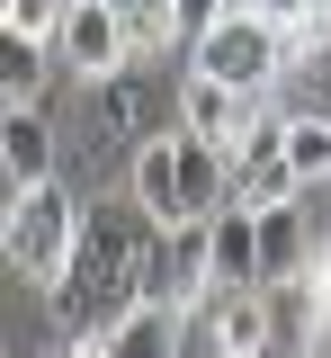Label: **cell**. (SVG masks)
<instances>
[{"instance_id": "cell-1", "label": "cell", "mask_w": 331, "mask_h": 358, "mask_svg": "<svg viewBox=\"0 0 331 358\" xmlns=\"http://www.w3.org/2000/svg\"><path fill=\"white\" fill-rule=\"evenodd\" d=\"M152 242H161V224L143 215L135 197H90V206H81L72 268L45 287V296H54V322H63V341H72V331H108L126 305H143Z\"/></svg>"}, {"instance_id": "cell-2", "label": "cell", "mask_w": 331, "mask_h": 358, "mask_svg": "<svg viewBox=\"0 0 331 358\" xmlns=\"http://www.w3.org/2000/svg\"><path fill=\"white\" fill-rule=\"evenodd\" d=\"M126 197H135L152 224H206V215L233 206V162L170 117L161 134H143L135 152H126Z\"/></svg>"}, {"instance_id": "cell-3", "label": "cell", "mask_w": 331, "mask_h": 358, "mask_svg": "<svg viewBox=\"0 0 331 358\" xmlns=\"http://www.w3.org/2000/svg\"><path fill=\"white\" fill-rule=\"evenodd\" d=\"M72 242H81V197L63 179H36V188H9V215H0V251L18 278L54 287L72 268Z\"/></svg>"}, {"instance_id": "cell-4", "label": "cell", "mask_w": 331, "mask_h": 358, "mask_svg": "<svg viewBox=\"0 0 331 358\" xmlns=\"http://www.w3.org/2000/svg\"><path fill=\"white\" fill-rule=\"evenodd\" d=\"M189 54H197V72H215V81L251 90V99H269V90L286 81V36L269 27V18H251V9H233L224 27H206Z\"/></svg>"}, {"instance_id": "cell-5", "label": "cell", "mask_w": 331, "mask_h": 358, "mask_svg": "<svg viewBox=\"0 0 331 358\" xmlns=\"http://www.w3.org/2000/svg\"><path fill=\"white\" fill-rule=\"evenodd\" d=\"M215 287H224V278H215V233H206V224H161L152 268H143V296H161V305H179L197 322Z\"/></svg>"}, {"instance_id": "cell-6", "label": "cell", "mask_w": 331, "mask_h": 358, "mask_svg": "<svg viewBox=\"0 0 331 358\" xmlns=\"http://www.w3.org/2000/svg\"><path fill=\"white\" fill-rule=\"evenodd\" d=\"M54 63H63L81 90L108 81V72H126V63H135L126 9H117V0H72V18H63V36H54Z\"/></svg>"}, {"instance_id": "cell-7", "label": "cell", "mask_w": 331, "mask_h": 358, "mask_svg": "<svg viewBox=\"0 0 331 358\" xmlns=\"http://www.w3.org/2000/svg\"><path fill=\"white\" fill-rule=\"evenodd\" d=\"M170 108H179V126H189L197 143H215L224 162L242 152V134L260 126V99H251V90H233V81H215V72H189Z\"/></svg>"}, {"instance_id": "cell-8", "label": "cell", "mask_w": 331, "mask_h": 358, "mask_svg": "<svg viewBox=\"0 0 331 358\" xmlns=\"http://www.w3.org/2000/svg\"><path fill=\"white\" fill-rule=\"evenodd\" d=\"M90 152L98 143H143V134H161L170 117H161V99H152V81H143V54L126 63V72H108V81H90Z\"/></svg>"}, {"instance_id": "cell-9", "label": "cell", "mask_w": 331, "mask_h": 358, "mask_svg": "<svg viewBox=\"0 0 331 358\" xmlns=\"http://www.w3.org/2000/svg\"><path fill=\"white\" fill-rule=\"evenodd\" d=\"M197 322H206V350H224V358H269V287H215Z\"/></svg>"}, {"instance_id": "cell-10", "label": "cell", "mask_w": 331, "mask_h": 358, "mask_svg": "<svg viewBox=\"0 0 331 358\" xmlns=\"http://www.w3.org/2000/svg\"><path fill=\"white\" fill-rule=\"evenodd\" d=\"M260 215V278L269 287H304V268H314V224H304V188L278 197V206H251Z\"/></svg>"}, {"instance_id": "cell-11", "label": "cell", "mask_w": 331, "mask_h": 358, "mask_svg": "<svg viewBox=\"0 0 331 358\" xmlns=\"http://www.w3.org/2000/svg\"><path fill=\"white\" fill-rule=\"evenodd\" d=\"M179 341H189V313L161 305V296H143V305H126L108 322V350L117 358H179Z\"/></svg>"}, {"instance_id": "cell-12", "label": "cell", "mask_w": 331, "mask_h": 358, "mask_svg": "<svg viewBox=\"0 0 331 358\" xmlns=\"http://www.w3.org/2000/svg\"><path fill=\"white\" fill-rule=\"evenodd\" d=\"M0 171H9V188L54 179V117L45 108H9L0 117Z\"/></svg>"}, {"instance_id": "cell-13", "label": "cell", "mask_w": 331, "mask_h": 358, "mask_svg": "<svg viewBox=\"0 0 331 358\" xmlns=\"http://www.w3.org/2000/svg\"><path fill=\"white\" fill-rule=\"evenodd\" d=\"M206 233H215V278H224V287H269V278H260V215H251V206H224V215H206Z\"/></svg>"}, {"instance_id": "cell-14", "label": "cell", "mask_w": 331, "mask_h": 358, "mask_svg": "<svg viewBox=\"0 0 331 358\" xmlns=\"http://www.w3.org/2000/svg\"><path fill=\"white\" fill-rule=\"evenodd\" d=\"M45 72H54L45 36H0V99L9 108H45Z\"/></svg>"}, {"instance_id": "cell-15", "label": "cell", "mask_w": 331, "mask_h": 358, "mask_svg": "<svg viewBox=\"0 0 331 358\" xmlns=\"http://www.w3.org/2000/svg\"><path fill=\"white\" fill-rule=\"evenodd\" d=\"M286 162L295 179H331V108H286Z\"/></svg>"}, {"instance_id": "cell-16", "label": "cell", "mask_w": 331, "mask_h": 358, "mask_svg": "<svg viewBox=\"0 0 331 358\" xmlns=\"http://www.w3.org/2000/svg\"><path fill=\"white\" fill-rule=\"evenodd\" d=\"M63 18H72V0H0V36H63Z\"/></svg>"}, {"instance_id": "cell-17", "label": "cell", "mask_w": 331, "mask_h": 358, "mask_svg": "<svg viewBox=\"0 0 331 358\" xmlns=\"http://www.w3.org/2000/svg\"><path fill=\"white\" fill-rule=\"evenodd\" d=\"M233 9H242V0H170V18H179V45H197L206 27H224Z\"/></svg>"}, {"instance_id": "cell-18", "label": "cell", "mask_w": 331, "mask_h": 358, "mask_svg": "<svg viewBox=\"0 0 331 358\" xmlns=\"http://www.w3.org/2000/svg\"><path fill=\"white\" fill-rule=\"evenodd\" d=\"M242 9H251V18H269V27H295V18H314L323 0H242Z\"/></svg>"}, {"instance_id": "cell-19", "label": "cell", "mask_w": 331, "mask_h": 358, "mask_svg": "<svg viewBox=\"0 0 331 358\" xmlns=\"http://www.w3.org/2000/svg\"><path fill=\"white\" fill-rule=\"evenodd\" d=\"M63 358H117V350H108V331H72V341H63Z\"/></svg>"}, {"instance_id": "cell-20", "label": "cell", "mask_w": 331, "mask_h": 358, "mask_svg": "<svg viewBox=\"0 0 331 358\" xmlns=\"http://www.w3.org/2000/svg\"><path fill=\"white\" fill-rule=\"evenodd\" d=\"M206 358H224V350H206Z\"/></svg>"}]
</instances>
